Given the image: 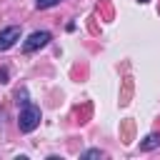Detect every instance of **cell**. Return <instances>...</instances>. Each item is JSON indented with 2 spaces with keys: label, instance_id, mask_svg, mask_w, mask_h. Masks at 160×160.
Masks as SVG:
<instances>
[{
  "label": "cell",
  "instance_id": "5b68a950",
  "mask_svg": "<svg viewBox=\"0 0 160 160\" xmlns=\"http://www.w3.org/2000/svg\"><path fill=\"white\" fill-rule=\"evenodd\" d=\"M15 98H18V105L30 102V100H28V90H25V88H22V90H18V92H15Z\"/></svg>",
  "mask_w": 160,
  "mask_h": 160
},
{
  "label": "cell",
  "instance_id": "7a4b0ae2",
  "mask_svg": "<svg viewBox=\"0 0 160 160\" xmlns=\"http://www.w3.org/2000/svg\"><path fill=\"white\" fill-rule=\"evenodd\" d=\"M48 42H50V32H48V30H35V32H30L28 40L22 42V52H35V50L45 48Z\"/></svg>",
  "mask_w": 160,
  "mask_h": 160
},
{
  "label": "cell",
  "instance_id": "9c48e42d",
  "mask_svg": "<svg viewBox=\"0 0 160 160\" xmlns=\"http://www.w3.org/2000/svg\"><path fill=\"white\" fill-rule=\"evenodd\" d=\"M140 2H148V0H140Z\"/></svg>",
  "mask_w": 160,
  "mask_h": 160
},
{
  "label": "cell",
  "instance_id": "52a82bcc",
  "mask_svg": "<svg viewBox=\"0 0 160 160\" xmlns=\"http://www.w3.org/2000/svg\"><path fill=\"white\" fill-rule=\"evenodd\" d=\"M92 158H102V152H100V150H88V152H82V160H92Z\"/></svg>",
  "mask_w": 160,
  "mask_h": 160
},
{
  "label": "cell",
  "instance_id": "ba28073f",
  "mask_svg": "<svg viewBox=\"0 0 160 160\" xmlns=\"http://www.w3.org/2000/svg\"><path fill=\"white\" fill-rule=\"evenodd\" d=\"M0 82H8V70L0 68Z\"/></svg>",
  "mask_w": 160,
  "mask_h": 160
},
{
  "label": "cell",
  "instance_id": "8992f818",
  "mask_svg": "<svg viewBox=\"0 0 160 160\" xmlns=\"http://www.w3.org/2000/svg\"><path fill=\"white\" fill-rule=\"evenodd\" d=\"M58 2H60V0H35V5L42 8V10H45V8H52V5H58Z\"/></svg>",
  "mask_w": 160,
  "mask_h": 160
},
{
  "label": "cell",
  "instance_id": "3957f363",
  "mask_svg": "<svg viewBox=\"0 0 160 160\" xmlns=\"http://www.w3.org/2000/svg\"><path fill=\"white\" fill-rule=\"evenodd\" d=\"M18 40H20V28L18 25H10V28L0 30V52L2 50H10Z\"/></svg>",
  "mask_w": 160,
  "mask_h": 160
},
{
  "label": "cell",
  "instance_id": "277c9868",
  "mask_svg": "<svg viewBox=\"0 0 160 160\" xmlns=\"http://www.w3.org/2000/svg\"><path fill=\"white\" fill-rule=\"evenodd\" d=\"M158 145H160V135H158V132H152V135H148V138L140 142V150H142V152H148V150H155Z\"/></svg>",
  "mask_w": 160,
  "mask_h": 160
},
{
  "label": "cell",
  "instance_id": "6da1fadb",
  "mask_svg": "<svg viewBox=\"0 0 160 160\" xmlns=\"http://www.w3.org/2000/svg\"><path fill=\"white\" fill-rule=\"evenodd\" d=\"M40 108L38 105H32V102H25V105H20V115H18V128L22 130V132H32L38 125H40Z\"/></svg>",
  "mask_w": 160,
  "mask_h": 160
}]
</instances>
